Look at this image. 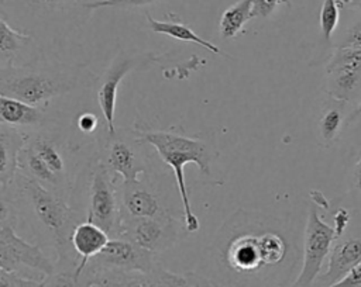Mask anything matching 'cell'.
I'll use <instances>...</instances> for the list:
<instances>
[{
    "label": "cell",
    "mask_w": 361,
    "mask_h": 287,
    "mask_svg": "<svg viewBox=\"0 0 361 287\" xmlns=\"http://www.w3.org/2000/svg\"><path fill=\"white\" fill-rule=\"evenodd\" d=\"M213 252L227 277L243 287L265 281L289 256V243L276 229L265 228L259 217L244 210L233 214L216 235Z\"/></svg>",
    "instance_id": "1"
},
{
    "label": "cell",
    "mask_w": 361,
    "mask_h": 287,
    "mask_svg": "<svg viewBox=\"0 0 361 287\" xmlns=\"http://www.w3.org/2000/svg\"><path fill=\"white\" fill-rule=\"evenodd\" d=\"M8 189L16 203L18 227L28 228L34 243L44 250L51 249L54 260H80L71 245V235L85 219L71 201L18 170Z\"/></svg>",
    "instance_id": "2"
},
{
    "label": "cell",
    "mask_w": 361,
    "mask_h": 287,
    "mask_svg": "<svg viewBox=\"0 0 361 287\" xmlns=\"http://www.w3.org/2000/svg\"><path fill=\"white\" fill-rule=\"evenodd\" d=\"M96 82L97 77L85 65L62 62L52 53L24 65L0 68V94L39 107Z\"/></svg>",
    "instance_id": "3"
},
{
    "label": "cell",
    "mask_w": 361,
    "mask_h": 287,
    "mask_svg": "<svg viewBox=\"0 0 361 287\" xmlns=\"http://www.w3.org/2000/svg\"><path fill=\"white\" fill-rule=\"evenodd\" d=\"M134 129L142 141L155 149L162 162L172 169L182 204L183 228L186 232H196L200 228V222L192 210L183 166L195 163L203 174H210L212 162L217 158V149L213 139L202 135L189 136L182 128H151L142 121L135 122Z\"/></svg>",
    "instance_id": "4"
},
{
    "label": "cell",
    "mask_w": 361,
    "mask_h": 287,
    "mask_svg": "<svg viewBox=\"0 0 361 287\" xmlns=\"http://www.w3.org/2000/svg\"><path fill=\"white\" fill-rule=\"evenodd\" d=\"M90 0H0V13L17 31L45 48L68 38L86 24ZM48 53V52H47Z\"/></svg>",
    "instance_id": "5"
},
{
    "label": "cell",
    "mask_w": 361,
    "mask_h": 287,
    "mask_svg": "<svg viewBox=\"0 0 361 287\" xmlns=\"http://www.w3.org/2000/svg\"><path fill=\"white\" fill-rule=\"evenodd\" d=\"M71 204L85 221L96 224L110 238L120 236L123 211L118 183L94 153L87 159L73 183Z\"/></svg>",
    "instance_id": "6"
},
{
    "label": "cell",
    "mask_w": 361,
    "mask_h": 287,
    "mask_svg": "<svg viewBox=\"0 0 361 287\" xmlns=\"http://www.w3.org/2000/svg\"><path fill=\"white\" fill-rule=\"evenodd\" d=\"M148 146L134 128L116 127L109 132L104 124L96 141L94 155L117 180L120 177L121 181H131L140 174H152Z\"/></svg>",
    "instance_id": "7"
},
{
    "label": "cell",
    "mask_w": 361,
    "mask_h": 287,
    "mask_svg": "<svg viewBox=\"0 0 361 287\" xmlns=\"http://www.w3.org/2000/svg\"><path fill=\"white\" fill-rule=\"evenodd\" d=\"M0 269L42 281L54 270V259L45 250L20 236L16 228H0Z\"/></svg>",
    "instance_id": "8"
},
{
    "label": "cell",
    "mask_w": 361,
    "mask_h": 287,
    "mask_svg": "<svg viewBox=\"0 0 361 287\" xmlns=\"http://www.w3.org/2000/svg\"><path fill=\"white\" fill-rule=\"evenodd\" d=\"M334 239V228L326 224L320 218L317 207L312 205L305 228L302 269L290 287H313L314 280L320 274L322 266L330 253Z\"/></svg>",
    "instance_id": "9"
},
{
    "label": "cell",
    "mask_w": 361,
    "mask_h": 287,
    "mask_svg": "<svg viewBox=\"0 0 361 287\" xmlns=\"http://www.w3.org/2000/svg\"><path fill=\"white\" fill-rule=\"evenodd\" d=\"M326 91L336 101L361 96V48L337 46L326 66Z\"/></svg>",
    "instance_id": "10"
},
{
    "label": "cell",
    "mask_w": 361,
    "mask_h": 287,
    "mask_svg": "<svg viewBox=\"0 0 361 287\" xmlns=\"http://www.w3.org/2000/svg\"><path fill=\"white\" fill-rule=\"evenodd\" d=\"M149 177L151 174L145 180L138 177L131 181L118 183L123 219L135 217H176L168 203L166 194Z\"/></svg>",
    "instance_id": "11"
},
{
    "label": "cell",
    "mask_w": 361,
    "mask_h": 287,
    "mask_svg": "<svg viewBox=\"0 0 361 287\" xmlns=\"http://www.w3.org/2000/svg\"><path fill=\"white\" fill-rule=\"evenodd\" d=\"M159 264L158 255L138 246L124 236H113L106 246L87 262L92 270H121L148 273Z\"/></svg>",
    "instance_id": "12"
},
{
    "label": "cell",
    "mask_w": 361,
    "mask_h": 287,
    "mask_svg": "<svg viewBox=\"0 0 361 287\" xmlns=\"http://www.w3.org/2000/svg\"><path fill=\"white\" fill-rule=\"evenodd\" d=\"M180 235L179 217H135L124 218L121 234L138 246L159 255L164 250L172 248Z\"/></svg>",
    "instance_id": "13"
},
{
    "label": "cell",
    "mask_w": 361,
    "mask_h": 287,
    "mask_svg": "<svg viewBox=\"0 0 361 287\" xmlns=\"http://www.w3.org/2000/svg\"><path fill=\"white\" fill-rule=\"evenodd\" d=\"M25 145L42 160L59 183L72 194V180L69 172V160L66 146L58 129L51 128L48 124L34 131L25 132Z\"/></svg>",
    "instance_id": "14"
},
{
    "label": "cell",
    "mask_w": 361,
    "mask_h": 287,
    "mask_svg": "<svg viewBox=\"0 0 361 287\" xmlns=\"http://www.w3.org/2000/svg\"><path fill=\"white\" fill-rule=\"evenodd\" d=\"M138 60L140 56L121 52L111 60V63L106 68L103 75L97 77V103L104 118L106 129L109 132H113L116 129L114 114L120 83L126 77V75L137 66Z\"/></svg>",
    "instance_id": "15"
},
{
    "label": "cell",
    "mask_w": 361,
    "mask_h": 287,
    "mask_svg": "<svg viewBox=\"0 0 361 287\" xmlns=\"http://www.w3.org/2000/svg\"><path fill=\"white\" fill-rule=\"evenodd\" d=\"M361 262V236H338L327 256V267L317 276L313 287H329Z\"/></svg>",
    "instance_id": "16"
},
{
    "label": "cell",
    "mask_w": 361,
    "mask_h": 287,
    "mask_svg": "<svg viewBox=\"0 0 361 287\" xmlns=\"http://www.w3.org/2000/svg\"><path fill=\"white\" fill-rule=\"evenodd\" d=\"M44 53L47 52L32 37L13 28L0 13V68L24 65Z\"/></svg>",
    "instance_id": "17"
},
{
    "label": "cell",
    "mask_w": 361,
    "mask_h": 287,
    "mask_svg": "<svg viewBox=\"0 0 361 287\" xmlns=\"http://www.w3.org/2000/svg\"><path fill=\"white\" fill-rule=\"evenodd\" d=\"M47 124L48 115L44 107L31 106L21 100L0 94V125L28 132Z\"/></svg>",
    "instance_id": "18"
},
{
    "label": "cell",
    "mask_w": 361,
    "mask_h": 287,
    "mask_svg": "<svg viewBox=\"0 0 361 287\" xmlns=\"http://www.w3.org/2000/svg\"><path fill=\"white\" fill-rule=\"evenodd\" d=\"M109 234L89 221H80L72 231L71 245L75 253L79 256V270L82 272L87 262L96 256L109 242Z\"/></svg>",
    "instance_id": "19"
},
{
    "label": "cell",
    "mask_w": 361,
    "mask_h": 287,
    "mask_svg": "<svg viewBox=\"0 0 361 287\" xmlns=\"http://www.w3.org/2000/svg\"><path fill=\"white\" fill-rule=\"evenodd\" d=\"M25 142V132L0 125V181L8 184L18 170V155Z\"/></svg>",
    "instance_id": "20"
},
{
    "label": "cell",
    "mask_w": 361,
    "mask_h": 287,
    "mask_svg": "<svg viewBox=\"0 0 361 287\" xmlns=\"http://www.w3.org/2000/svg\"><path fill=\"white\" fill-rule=\"evenodd\" d=\"M80 260H54V270L42 280V287H93V273Z\"/></svg>",
    "instance_id": "21"
},
{
    "label": "cell",
    "mask_w": 361,
    "mask_h": 287,
    "mask_svg": "<svg viewBox=\"0 0 361 287\" xmlns=\"http://www.w3.org/2000/svg\"><path fill=\"white\" fill-rule=\"evenodd\" d=\"M145 18H147L149 30L155 34H162V35H166V37L178 39V41H183V42H193V44H197V45L203 46L204 49H207V51H210L216 55H223L221 49L217 45H214L213 42L202 38L189 25H186L183 23L173 21V20L161 21V20L154 18L149 13H145Z\"/></svg>",
    "instance_id": "22"
},
{
    "label": "cell",
    "mask_w": 361,
    "mask_h": 287,
    "mask_svg": "<svg viewBox=\"0 0 361 287\" xmlns=\"http://www.w3.org/2000/svg\"><path fill=\"white\" fill-rule=\"evenodd\" d=\"M251 18H254V0H238L233 6L227 7L219 21L221 38H234Z\"/></svg>",
    "instance_id": "23"
},
{
    "label": "cell",
    "mask_w": 361,
    "mask_h": 287,
    "mask_svg": "<svg viewBox=\"0 0 361 287\" xmlns=\"http://www.w3.org/2000/svg\"><path fill=\"white\" fill-rule=\"evenodd\" d=\"M87 267V266H86ZM93 286L96 287H147L148 273L121 270H92Z\"/></svg>",
    "instance_id": "24"
},
{
    "label": "cell",
    "mask_w": 361,
    "mask_h": 287,
    "mask_svg": "<svg viewBox=\"0 0 361 287\" xmlns=\"http://www.w3.org/2000/svg\"><path fill=\"white\" fill-rule=\"evenodd\" d=\"M344 117L345 115H344V111L341 107L330 106L323 111V114L317 122L319 135H320L323 146L327 148L336 141V138L343 127Z\"/></svg>",
    "instance_id": "25"
},
{
    "label": "cell",
    "mask_w": 361,
    "mask_h": 287,
    "mask_svg": "<svg viewBox=\"0 0 361 287\" xmlns=\"http://www.w3.org/2000/svg\"><path fill=\"white\" fill-rule=\"evenodd\" d=\"M340 20V11H338V4L336 0H324L320 8V30L323 34V38L326 41H330L333 32L337 28Z\"/></svg>",
    "instance_id": "26"
},
{
    "label": "cell",
    "mask_w": 361,
    "mask_h": 287,
    "mask_svg": "<svg viewBox=\"0 0 361 287\" xmlns=\"http://www.w3.org/2000/svg\"><path fill=\"white\" fill-rule=\"evenodd\" d=\"M6 227H13L16 229L18 227V214L8 184L3 186L0 190V228Z\"/></svg>",
    "instance_id": "27"
},
{
    "label": "cell",
    "mask_w": 361,
    "mask_h": 287,
    "mask_svg": "<svg viewBox=\"0 0 361 287\" xmlns=\"http://www.w3.org/2000/svg\"><path fill=\"white\" fill-rule=\"evenodd\" d=\"M185 281L183 274H176L161 266V263L148 272V286L147 287H182Z\"/></svg>",
    "instance_id": "28"
},
{
    "label": "cell",
    "mask_w": 361,
    "mask_h": 287,
    "mask_svg": "<svg viewBox=\"0 0 361 287\" xmlns=\"http://www.w3.org/2000/svg\"><path fill=\"white\" fill-rule=\"evenodd\" d=\"M158 0H90L87 7L93 11L96 8H137L155 4Z\"/></svg>",
    "instance_id": "29"
},
{
    "label": "cell",
    "mask_w": 361,
    "mask_h": 287,
    "mask_svg": "<svg viewBox=\"0 0 361 287\" xmlns=\"http://www.w3.org/2000/svg\"><path fill=\"white\" fill-rule=\"evenodd\" d=\"M0 287H42V281L0 269Z\"/></svg>",
    "instance_id": "30"
},
{
    "label": "cell",
    "mask_w": 361,
    "mask_h": 287,
    "mask_svg": "<svg viewBox=\"0 0 361 287\" xmlns=\"http://www.w3.org/2000/svg\"><path fill=\"white\" fill-rule=\"evenodd\" d=\"M337 46L361 48V14L345 30L341 39L337 42Z\"/></svg>",
    "instance_id": "31"
},
{
    "label": "cell",
    "mask_w": 361,
    "mask_h": 287,
    "mask_svg": "<svg viewBox=\"0 0 361 287\" xmlns=\"http://www.w3.org/2000/svg\"><path fill=\"white\" fill-rule=\"evenodd\" d=\"M75 124L80 132H83L86 135H92L99 128V118L93 113H82L76 117Z\"/></svg>",
    "instance_id": "32"
},
{
    "label": "cell",
    "mask_w": 361,
    "mask_h": 287,
    "mask_svg": "<svg viewBox=\"0 0 361 287\" xmlns=\"http://www.w3.org/2000/svg\"><path fill=\"white\" fill-rule=\"evenodd\" d=\"M289 3L290 0H254V17H268L279 4Z\"/></svg>",
    "instance_id": "33"
},
{
    "label": "cell",
    "mask_w": 361,
    "mask_h": 287,
    "mask_svg": "<svg viewBox=\"0 0 361 287\" xmlns=\"http://www.w3.org/2000/svg\"><path fill=\"white\" fill-rule=\"evenodd\" d=\"M329 287H361V262L355 264L344 277Z\"/></svg>",
    "instance_id": "34"
},
{
    "label": "cell",
    "mask_w": 361,
    "mask_h": 287,
    "mask_svg": "<svg viewBox=\"0 0 361 287\" xmlns=\"http://www.w3.org/2000/svg\"><path fill=\"white\" fill-rule=\"evenodd\" d=\"M183 276H185V281L182 287H220L217 283H214L213 280H210L209 277L200 273L188 272Z\"/></svg>",
    "instance_id": "35"
},
{
    "label": "cell",
    "mask_w": 361,
    "mask_h": 287,
    "mask_svg": "<svg viewBox=\"0 0 361 287\" xmlns=\"http://www.w3.org/2000/svg\"><path fill=\"white\" fill-rule=\"evenodd\" d=\"M350 212L344 208V207H340L334 215V234H336V238L341 236L344 234V231L347 229L348 224H350Z\"/></svg>",
    "instance_id": "36"
},
{
    "label": "cell",
    "mask_w": 361,
    "mask_h": 287,
    "mask_svg": "<svg viewBox=\"0 0 361 287\" xmlns=\"http://www.w3.org/2000/svg\"><path fill=\"white\" fill-rule=\"evenodd\" d=\"M354 186H355L357 191L361 194V156L354 167Z\"/></svg>",
    "instance_id": "37"
},
{
    "label": "cell",
    "mask_w": 361,
    "mask_h": 287,
    "mask_svg": "<svg viewBox=\"0 0 361 287\" xmlns=\"http://www.w3.org/2000/svg\"><path fill=\"white\" fill-rule=\"evenodd\" d=\"M357 1H360V0H343V4H347V6H354Z\"/></svg>",
    "instance_id": "38"
},
{
    "label": "cell",
    "mask_w": 361,
    "mask_h": 287,
    "mask_svg": "<svg viewBox=\"0 0 361 287\" xmlns=\"http://www.w3.org/2000/svg\"><path fill=\"white\" fill-rule=\"evenodd\" d=\"M360 113H361V103H360V106H358V108H357V110H355V111H354V114H353V115H354V117H357V115H358V114H360Z\"/></svg>",
    "instance_id": "39"
},
{
    "label": "cell",
    "mask_w": 361,
    "mask_h": 287,
    "mask_svg": "<svg viewBox=\"0 0 361 287\" xmlns=\"http://www.w3.org/2000/svg\"><path fill=\"white\" fill-rule=\"evenodd\" d=\"M3 186H6V184H3V183L0 181V190H1V187H3Z\"/></svg>",
    "instance_id": "40"
},
{
    "label": "cell",
    "mask_w": 361,
    "mask_h": 287,
    "mask_svg": "<svg viewBox=\"0 0 361 287\" xmlns=\"http://www.w3.org/2000/svg\"><path fill=\"white\" fill-rule=\"evenodd\" d=\"M93 287H96V286H93Z\"/></svg>",
    "instance_id": "41"
}]
</instances>
